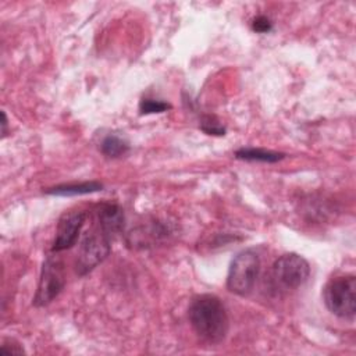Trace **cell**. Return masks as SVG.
I'll return each mask as SVG.
<instances>
[{"label":"cell","mask_w":356,"mask_h":356,"mask_svg":"<svg viewBox=\"0 0 356 356\" xmlns=\"http://www.w3.org/2000/svg\"><path fill=\"white\" fill-rule=\"evenodd\" d=\"M235 157L238 160L245 161H256V163H277L285 157L281 152H273L260 147H242L235 152Z\"/></svg>","instance_id":"30bf717a"},{"label":"cell","mask_w":356,"mask_h":356,"mask_svg":"<svg viewBox=\"0 0 356 356\" xmlns=\"http://www.w3.org/2000/svg\"><path fill=\"white\" fill-rule=\"evenodd\" d=\"M111 238L99 227L88 231L81 242L75 271L78 275H85L100 264L111 252Z\"/></svg>","instance_id":"5b68a950"},{"label":"cell","mask_w":356,"mask_h":356,"mask_svg":"<svg viewBox=\"0 0 356 356\" xmlns=\"http://www.w3.org/2000/svg\"><path fill=\"white\" fill-rule=\"evenodd\" d=\"M96 221L97 227L113 239L124 228L122 209L115 203H103L96 213Z\"/></svg>","instance_id":"ba28073f"},{"label":"cell","mask_w":356,"mask_h":356,"mask_svg":"<svg viewBox=\"0 0 356 356\" xmlns=\"http://www.w3.org/2000/svg\"><path fill=\"white\" fill-rule=\"evenodd\" d=\"M0 353L1 355H22V353H25V350L14 339H4L0 346Z\"/></svg>","instance_id":"9a60e30c"},{"label":"cell","mask_w":356,"mask_h":356,"mask_svg":"<svg viewBox=\"0 0 356 356\" xmlns=\"http://www.w3.org/2000/svg\"><path fill=\"white\" fill-rule=\"evenodd\" d=\"M171 108V104L163 100L154 99H142L139 103L140 114H160Z\"/></svg>","instance_id":"7c38bea8"},{"label":"cell","mask_w":356,"mask_h":356,"mask_svg":"<svg viewBox=\"0 0 356 356\" xmlns=\"http://www.w3.org/2000/svg\"><path fill=\"white\" fill-rule=\"evenodd\" d=\"M129 150V143L118 135H107L100 143V152L111 159L124 156Z\"/></svg>","instance_id":"8fae6325"},{"label":"cell","mask_w":356,"mask_h":356,"mask_svg":"<svg viewBox=\"0 0 356 356\" xmlns=\"http://www.w3.org/2000/svg\"><path fill=\"white\" fill-rule=\"evenodd\" d=\"M327 309L345 320H352L356 313V278L352 274L339 275L327 282L323 289Z\"/></svg>","instance_id":"3957f363"},{"label":"cell","mask_w":356,"mask_h":356,"mask_svg":"<svg viewBox=\"0 0 356 356\" xmlns=\"http://www.w3.org/2000/svg\"><path fill=\"white\" fill-rule=\"evenodd\" d=\"M103 185L97 181H89V182H79V184H64L57 185L53 188L46 189L47 195L54 196H76V195H88L97 191H102Z\"/></svg>","instance_id":"9c48e42d"},{"label":"cell","mask_w":356,"mask_h":356,"mask_svg":"<svg viewBox=\"0 0 356 356\" xmlns=\"http://www.w3.org/2000/svg\"><path fill=\"white\" fill-rule=\"evenodd\" d=\"M1 138H4L7 135V115L4 111H1Z\"/></svg>","instance_id":"2e32d148"},{"label":"cell","mask_w":356,"mask_h":356,"mask_svg":"<svg viewBox=\"0 0 356 356\" xmlns=\"http://www.w3.org/2000/svg\"><path fill=\"white\" fill-rule=\"evenodd\" d=\"M260 273V256L254 249L241 250L231 261L227 274V288L239 296H246L256 285Z\"/></svg>","instance_id":"7a4b0ae2"},{"label":"cell","mask_w":356,"mask_h":356,"mask_svg":"<svg viewBox=\"0 0 356 356\" xmlns=\"http://www.w3.org/2000/svg\"><path fill=\"white\" fill-rule=\"evenodd\" d=\"M252 29L257 33H267L273 29V22L266 15H257L252 21Z\"/></svg>","instance_id":"5bb4252c"},{"label":"cell","mask_w":356,"mask_h":356,"mask_svg":"<svg viewBox=\"0 0 356 356\" xmlns=\"http://www.w3.org/2000/svg\"><path fill=\"white\" fill-rule=\"evenodd\" d=\"M188 318L196 335L211 345L221 343L229 330L227 310L216 295L195 296L188 309Z\"/></svg>","instance_id":"6da1fadb"},{"label":"cell","mask_w":356,"mask_h":356,"mask_svg":"<svg viewBox=\"0 0 356 356\" xmlns=\"http://www.w3.org/2000/svg\"><path fill=\"white\" fill-rule=\"evenodd\" d=\"M310 275V266L305 257L298 253H285L280 256L271 270V278L277 289L295 291L300 288Z\"/></svg>","instance_id":"277c9868"},{"label":"cell","mask_w":356,"mask_h":356,"mask_svg":"<svg viewBox=\"0 0 356 356\" xmlns=\"http://www.w3.org/2000/svg\"><path fill=\"white\" fill-rule=\"evenodd\" d=\"M86 220V211L75 210L64 213L57 224L56 238L51 246V252H63L75 245L79 238L81 229Z\"/></svg>","instance_id":"52a82bcc"},{"label":"cell","mask_w":356,"mask_h":356,"mask_svg":"<svg viewBox=\"0 0 356 356\" xmlns=\"http://www.w3.org/2000/svg\"><path fill=\"white\" fill-rule=\"evenodd\" d=\"M200 129L204 134L213 135V136H224L225 135V128L214 115H204L200 121Z\"/></svg>","instance_id":"4fadbf2b"},{"label":"cell","mask_w":356,"mask_h":356,"mask_svg":"<svg viewBox=\"0 0 356 356\" xmlns=\"http://www.w3.org/2000/svg\"><path fill=\"white\" fill-rule=\"evenodd\" d=\"M65 285V273L64 264L60 259L54 256H47L42 264L40 278L36 289V295L33 298V305L36 307H42L53 302Z\"/></svg>","instance_id":"8992f818"}]
</instances>
